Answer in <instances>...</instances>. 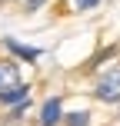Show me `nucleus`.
Listing matches in <instances>:
<instances>
[{"label":"nucleus","mask_w":120,"mask_h":126,"mask_svg":"<svg viewBox=\"0 0 120 126\" xmlns=\"http://www.w3.org/2000/svg\"><path fill=\"white\" fill-rule=\"evenodd\" d=\"M97 96H100L103 103H117V100H120V70H110V73L100 80Z\"/></svg>","instance_id":"1"},{"label":"nucleus","mask_w":120,"mask_h":126,"mask_svg":"<svg viewBox=\"0 0 120 126\" xmlns=\"http://www.w3.org/2000/svg\"><path fill=\"white\" fill-rule=\"evenodd\" d=\"M63 120V110H60V100L57 96H50V100L44 103V110H40V123L44 126H57Z\"/></svg>","instance_id":"2"},{"label":"nucleus","mask_w":120,"mask_h":126,"mask_svg":"<svg viewBox=\"0 0 120 126\" xmlns=\"http://www.w3.org/2000/svg\"><path fill=\"white\" fill-rule=\"evenodd\" d=\"M27 100V86L24 83H13V86H7V90H0V103H24Z\"/></svg>","instance_id":"3"},{"label":"nucleus","mask_w":120,"mask_h":126,"mask_svg":"<svg viewBox=\"0 0 120 126\" xmlns=\"http://www.w3.org/2000/svg\"><path fill=\"white\" fill-rule=\"evenodd\" d=\"M7 47H10L17 57H24V60H37V57H40V50H33V47H20L17 40H7Z\"/></svg>","instance_id":"4"},{"label":"nucleus","mask_w":120,"mask_h":126,"mask_svg":"<svg viewBox=\"0 0 120 126\" xmlns=\"http://www.w3.org/2000/svg\"><path fill=\"white\" fill-rule=\"evenodd\" d=\"M13 83H17V70L13 66H0V90L13 86Z\"/></svg>","instance_id":"5"},{"label":"nucleus","mask_w":120,"mask_h":126,"mask_svg":"<svg viewBox=\"0 0 120 126\" xmlns=\"http://www.w3.org/2000/svg\"><path fill=\"white\" fill-rule=\"evenodd\" d=\"M67 126H90V113H70Z\"/></svg>","instance_id":"6"},{"label":"nucleus","mask_w":120,"mask_h":126,"mask_svg":"<svg viewBox=\"0 0 120 126\" xmlns=\"http://www.w3.org/2000/svg\"><path fill=\"white\" fill-rule=\"evenodd\" d=\"M94 3H100V0H77V7H80V10H90Z\"/></svg>","instance_id":"7"}]
</instances>
